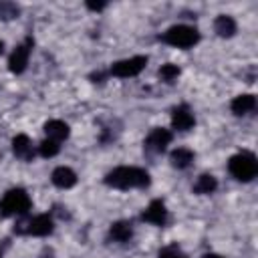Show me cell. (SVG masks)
<instances>
[{
	"label": "cell",
	"instance_id": "cell-13",
	"mask_svg": "<svg viewBox=\"0 0 258 258\" xmlns=\"http://www.w3.org/2000/svg\"><path fill=\"white\" fill-rule=\"evenodd\" d=\"M230 109L236 117H244V115H250L254 109H256V97L252 93H244V95H238L232 99L230 103Z\"/></svg>",
	"mask_w": 258,
	"mask_h": 258
},
{
	"label": "cell",
	"instance_id": "cell-4",
	"mask_svg": "<svg viewBox=\"0 0 258 258\" xmlns=\"http://www.w3.org/2000/svg\"><path fill=\"white\" fill-rule=\"evenodd\" d=\"M159 40L175 48H191L200 42V30L189 24H175V26H169L159 36Z\"/></svg>",
	"mask_w": 258,
	"mask_h": 258
},
{
	"label": "cell",
	"instance_id": "cell-25",
	"mask_svg": "<svg viewBox=\"0 0 258 258\" xmlns=\"http://www.w3.org/2000/svg\"><path fill=\"white\" fill-rule=\"evenodd\" d=\"M2 52H4V42L0 40V54H2Z\"/></svg>",
	"mask_w": 258,
	"mask_h": 258
},
{
	"label": "cell",
	"instance_id": "cell-15",
	"mask_svg": "<svg viewBox=\"0 0 258 258\" xmlns=\"http://www.w3.org/2000/svg\"><path fill=\"white\" fill-rule=\"evenodd\" d=\"M109 238L113 242H119V244L129 242L133 238V226H131V222H127V220L113 222L111 228H109Z\"/></svg>",
	"mask_w": 258,
	"mask_h": 258
},
{
	"label": "cell",
	"instance_id": "cell-3",
	"mask_svg": "<svg viewBox=\"0 0 258 258\" xmlns=\"http://www.w3.org/2000/svg\"><path fill=\"white\" fill-rule=\"evenodd\" d=\"M228 171L234 179L238 181H252L258 173V159L252 151H240L230 157L228 161Z\"/></svg>",
	"mask_w": 258,
	"mask_h": 258
},
{
	"label": "cell",
	"instance_id": "cell-17",
	"mask_svg": "<svg viewBox=\"0 0 258 258\" xmlns=\"http://www.w3.org/2000/svg\"><path fill=\"white\" fill-rule=\"evenodd\" d=\"M214 30L218 36L222 38H230L236 34V20L228 14H220L216 20H214Z\"/></svg>",
	"mask_w": 258,
	"mask_h": 258
},
{
	"label": "cell",
	"instance_id": "cell-26",
	"mask_svg": "<svg viewBox=\"0 0 258 258\" xmlns=\"http://www.w3.org/2000/svg\"><path fill=\"white\" fill-rule=\"evenodd\" d=\"M0 258H2V252H0Z\"/></svg>",
	"mask_w": 258,
	"mask_h": 258
},
{
	"label": "cell",
	"instance_id": "cell-22",
	"mask_svg": "<svg viewBox=\"0 0 258 258\" xmlns=\"http://www.w3.org/2000/svg\"><path fill=\"white\" fill-rule=\"evenodd\" d=\"M18 16V8L8 2H0V18H14Z\"/></svg>",
	"mask_w": 258,
	"mask_h": 258
},
{
	"label": "cell",
	"instance_id": "cell-14",
	"mask_svg": "<svg viewBox=\"0 0 258 258\" xmlns=\"http://www.w3.org/2000/svg\"><path fill=\"white\" fill-rule=\"evenodd\" d=\"M44 133H46V139H52V141L60 143L71 135V127L60 119H50V121L44 123Z\"/></svg>",
	"mask_w": 258,
	"mask_h": 258
},
{
	"label": "cell",
	"instance_id": "cell-1",
	"mask_svg": "<svg viewBox=\"0 0 258 258\" xmlns=\"http://www.w3.org/2000/svg\"><path fill=\"white\" fill-rule=\"evenodd\" d=\"M103 181H105V185L115 187V189H141L151 183V175L143 167L119 165V167L111 169Z\"/></svg>",
	"mask_w": 258,
	"mask_h": 258
},
{
	"label": "cell",
	"instance_id": "cell-20",
	"mask_svg": "<svg viewBox=\"0 0 258 258\" xmlns=\"http://www.w3.org/2000/svg\"><path fill=\"white\" fill-rule=\"evenodd\" d=\"M58 151H60V143H56V141H52V139L40 141V145H38V149H36V153H38L40 157H54V155H58Z\"/></svg>",
	"mask_w": 258,
	"mask_h": 258
},
{
	"label": "cell",
	"instance_id": "cell-6",
	"mask_svg": "<svg viewBox=\"0 0 258 258\" xmlns=\"http://www.w3.org/2000/svg\"><path fill=\"white\" fill-rule=\"evenodd\" d=\"M145 67H147V56L137 54V56H129V58L113 62L109 73L113 77H119V79H129V77H137Z\"/></svg>",
	"mask_w": 258,
	"mask_h": 258
},
{
	"label": "cell",
	"instance_id": "cell-16",
	"mask_svg": "<svg viewBox=\"0 0 258 258\" xmlns=\"http://www.w3.org/2000/svg\"><path fill=\"white\" fill-rule=\"evenodd\" d=\"M194 159H196V155H194V151L187 149V147H177V149H173L171 155H169V161H171V165H173L175 169H187V167L194 163Z\"/></svg>",
	"mask_w": 258,
	"mask_h": 258
},
{
	"label": "cell",
	"instance_id": "cell-23",
	"mask_svg": "<svg viewBox=\"0 0 258 258\" xmlns=\"http://www.w3.org/2000/svg\"><path fill=\"white\" fill-rule=\"evenodd\" d=\"M105 6H107V2H87V8L93 10V12H99V10H103Z\"/></svg>",
	"mask_w": 258,
	"mask_h": 258
},
{
	"label": "cell",
	"instance_id": "cell-2",
	"mask_svg": "<svg viewBox=\"0 0 258 258\" xmlns=\"http://www.w3.org/2000/svg\"><path fill=\"white\" fill-rule=\"evenodd\" d=\"M32 208V200L26 189L12 187L0 200V216L2 218H24Z\"/></svg>",
	"mask_w": 258,
	"mask_h": 258
},
{
	"label": "cell",
	"instance_id": "cell-8",
	"mask_svg": "<svg viewBox=\"0 0 258 258\" xmlns=\"http://www.w3.org/2000/svg\"><path fill=\"white\" fill-rule=\"evenodd\" d=\"M32 44H34V40L28 36V38H24V42H20V44L12 50V54H10V58H8V69H10V73L22 75V73L26 71L28 58H30V52H32Z\"/></svg>",
	"mask_w": 258,
	"mask_h": 258
},
{
	"label": "cell",
	"instance_id": "cell-7",
	"mask_svg": "<svg viewBox=\"0 0 258 258\" xmlns=\"http://www.w3.org/2000/svg\"><path fill=\"white\" fill-rule=\"evenodd\" d=\"M171 139H173V133H171L169 129H165V127H155V129H151V131L147 133V137H145V141H143V147H145L147 153L159 155V153H163V151L167 149V145L171 143Z\"/></svg>",
	"mask_w": 258,
	"mask_h": 258
},
{
	"label": "cell",
	"instance_id": "cell-12",
	"mask_svg": "<svg viewBox=\"0 0 258 258\" xmlns=\"http://www.w3.org/2000/svg\"><path fill=\"white\" fill-rule=\"evenodd\" d=\"M50 181H52V185H56L58 189H71V187L77 185L79 177H77V173H75L71 167H67V165H58V167L52 169V173H50Z\"/></svg>",
	"mask_w": 258,
	"mask_h": 258
},
{
	"label": "cell",
	"instance_id": "cell-9",
	"mask_svg": "<svg viewBox=\"0 0 258 258\" xmlns=\"http://www.w3.org/2000/svg\"><path fill=\"white\" fill-rule=\"evenodd\" d=\"M141 222H147L151 226H157V228H163L167 226L169 222V212L165 208V204L161 200H151L147 204V208L141 212Z\"/></svg>",
	"mask_w": 258,
	"mask_h": 258
},
{
	"label": "cell",
	"instance_id": "cell-24",
	"mask_svg": "<svg viewBox=\"0 0 258 258\" xmlns=\"http://www.w3.org/2000/svg\"><path fill=\"white\" fill-rule=\"evenodd\" d=\"M204 258H224V256H220V254H214V252H210V254H204Z\"/></svg>",
	"mask_w": 258,
	"mask_h": 258
},
{
	"label": "cell",
	"instance_id": "cell-21",
	"mask_svg": "<svg viewBox=\"0 0 258 258\" xmlns=\"http://www.w3.org/2000/svg\"><path fill=\"white\" fill-rule=\"evenodd\" d=\"M159 258H187V256L181 254L177 246H165L163 250H159Z\"/></svg>",
	"mask_w": 258,
	"mask_h": 258
},
{
	"label": "cell",
	"instance_id": "cell-19",
	"mask_svg": "<svg viewBox=\"0 0 258 258\" xmlns=\"http://www.w3.org/2000/svg\"><path fill=\"white\" fill-rule=\"evenodd\" d=\"M157 75H159V79H161L163 83L171 85V83H175L177 77H179V67L173 64V62H165V64H161V69H159Z\"/></svg>",
	"mask_w": 258,
	"mask_h": 258
},
{
	"label": "cell",
	"instance_id": "cell-10",
	"mask_svg": "<svg viewBox=\"0 0 258 258\" xmlns=\"http://www.w3.org/2000/svg\"><path fill=\"white\" fill-rule=\"evenodd\" d=\"M194 125H196V115H194V111L187 105L173 107V111H171V127L175 131L185 133V131L194 129Z\"/></svg>",
	"mask_w": 258,
	"mask_h": 258
},
{
	"label": "cell",
	"instance_id": "cell-18",
	"mask_svg": "<svg viewBox=\"0 0 258 258\" xmlns=\"http://www.w3.org/2000/svg\"><path fill=\"white\" fill-rule=\"evenodd\" d=\"M218 189V179L212 173H202L196 183H194V194L198 196H206V194H214Z\"/></svg>",
	"mask_w": 258,
	"mask_h": 258
},
{
	"label": "cell",
	"instance_id": "cell-5",
	"mask_svg": "<svg viewBox=\"0 0 258 258\" xmlns=\"http://www.w3.org/2000/svg\"><path fill=\"white\" fill-rule=\"evenodd\" d=\"M14 232L16 234H26V236H36V238H44L48 234L54 232V222L48 214H38V216H32L28 218L26 222L14 226Z\"/></svg>",
	"mask_w": 258,
	"mask_h": 258
},
{
	"label": "cell",
	"instance_id": "cell-11",
	"mask_svg": "<svg viewBox=\"0 0 258 258\" xmlns=\"http://www.w3.org/2000/svg\"><path fill=\"white\" fill-rule=\"evenodd\" d=\"M12 153H14L16 159H20V161H32L34 155H36V149H34L30 137L24 135V133H20V135H16V137L12 139Z\"/></svg>",
	"mask_w": 258,
	"mask_h": 258
}]
</instances>
